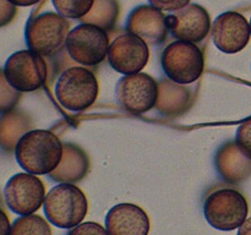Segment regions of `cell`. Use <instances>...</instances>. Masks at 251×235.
Returning a JSON list of instances; mask_svg holds the SVG:
<instances>
[{"instance_id": "cell-2", "label": "cell", "mask_w": 251, "mask_h": 235, "mask_svg": "<svg viewBox=\"0 0 251 235\" xmlns=\"http://www.w3.org/2000/svg\"><path fill=\"white\" fill-rule=\"evenodd\" d=\"M43 208L49 223L61 229H73L85 219L88 201L80 188L60 183L47 193Z\"/></svg>"}, {"instance_id": "cell-4", "label": "cell", "mask_w": 251, "mask_h": 235, "mask_svg": "<svg viewBox=\"0 0 251 235\" xmlns=\"http://www.w3.org/2000/svg\"><path fill=\"white\" fill-rule=\"evenodd\" d=\"M55 97L61 107L71 112L88 109L98 97V81L95 73L83 66L68 68L56 81Z\"/></svg>"}, {"instance_id": "cell-25", "label": "cell", "mask_w": 251, "mask_h": 235, "mask_svg": "<svg viewBox=\"0 0 251 235\" xmlns=\"http://www.w3.org/2000/svg\"><path fill=\"white\" fill-rule=\"evenodd\" d=\"M68 235H109L107 229L96 222H86L76 225Z\"/></svg>"}, {"instance_id": "cell-3", "label": "cell", "mask_w": 251, "mask_h": 235, "mask_svg": "<svg viewBox=\"0 0 251 235\" xmlns=\"http://www.w3.org/2000/svg\"><path fill=\"white\" fill-rule=\"evenodd\" d=\"M66 17L47 11L29 19L25 29V39L29 50L42 56H54L65 47L70 32Z\"/></svg>"}, {"instance_id": "cell-5", "label": "cell", "mask_w": 251, "mask_h": 235, "mask_svg": "<svg viewBox=\"0 0 251 235\" xmlns=\"http://www.w3.org/2000/svg\"><path fill=\"white\" fill-rule=\"evenodd\" d=\"M249 206L245 196L232 188H217L206 197L203 215L215 229L230 232L245 222Z\"/></svg>"}, {"instance_id": "cell-32", "label": "cell", "mask_w": 251, "mask_h": 235, "mask_svg": "<svg viewBox=\"0 0 251 235\" xmlns=\"http://www.w3.org/2000/svg\"><path fill=\"white\" fill-rule=\"evenodd\" d=\"M249 24H250V31H251V19H250V21H249Z\"/></svg>"}, {"instance_id": "cell-23", "label": "cell", "mask_w": 251, "mask_h": 235, "mask_svg": "<svg viewBox=\"0 0 251 235\" xmlns=\"http://www.w3.org/2000/svg\"><path fill=\"white\" fill-rule=\"evenodd\" d=\"M21 98V92L15 90L5 77L4 70H0V113L11 112Z\"/></svg>"}, {"instance_id": "cell-9", "label": "cell", "mask_w": 251, "mask_h": 235, "mask_svg": "<svg viewBox=\"0 0 251 235\" xmlns=\"http://www.w3.org/2000/svg\"><path fill=\"white\" fill-rule=\"evenodd\" d=\"M158 91V82L147 73L124 75L117 83V99L123 109L140 115L156 107Z\"/></svg>"}, {"instance_id": "cell-29", "label": "cell", "mask_w": 251, "mask_h": 235, "mask_svg": "<svg viewBox=\"0 0 251 235\" xmlns=\"http://www.w3.org/2000/svg\"><path fill=\"white\" fill-rule=\"evenodd\" d=\"M237 235H251V217L247 218L245 222L240 225Z\"/></svg>"}, {"instance_id": "cell-17", "label": "cell", "mask_w": 251, "mask_h": 235, "mask_svg": "<svg viewBox=\"0 0 251 235\" xmlns=\"http://www.w3.org/2000/svg\"><path fill=\"white\" fill-rule=\"evenodd\" d=\"M250 162V159L239 151L235 142L225 144L216 154V169L228 183H239L248 178L251 170L243 165Z\"/></svg>"}, {"instance_id": "cell-24", "label": "cell", "mask_w": 251, "mask_h": 235, "mask_svg": "<svg viewBox=\"0 0 251 235\" xmlns=\"http://www.w3.org/2000/svg\"><path fill=\"white\" fill-rule=\"evenodd\" d=\"M234 142L239 151L251 161V118L239 125Z\"/></svg>"}, {"instance_id": "cell-26", "label": "cell", "mask_w": 251, "mask_h": 235, "mask_svg": "<svg viewBox=\"0 0 251 235\" xmlns=\"http://www.w3.org/2000/svg\"><path fill=\"white\" fill-rule=\"evenodd\" d=\"M150 5L161 11L174 12L190 4V0H149Z\"/></svg>"}, {"instance_id": "cell-30", "label": "cell", "mask_w": 251, "mask_h": 235, "mask_svg": "<svg viewBox=\"0 0 251 235\" xmlns=\"http://www.w3.org/2000/svg\"><path fill=\"white\" fill-rule=\"evenodd\" d=\"M10 2L15 5V6H32V5L38 4L41 0H9Z\"/></svg>"}, {"instance_id": "cell-21", "label": "cell", "mask_w": 251, "mask_h": 235, "mask_svg": "<svg viewBox=\"0 0 251 235\" xmlns=\"http://www.w3.org/2000/svg\"><path fill=\"white\" fill-rule=\"evenodd\" d=\"M10 235H53L49 223L38 214L21 215L11 224Z\"/></svg>"}, {"instance_id": "cell-10", "label": "cell", "mask_w": 251, "mask_h": 235, "mask_svg": "<svg viewBox=\"0 0 251 235\" xmlns=\"http://www.w3.org/2000/svg\"><path fill=\"white\" fill-rule=\"evenodd\" d=\"M46 198V188L38 176L31 173H17L7 180L4 200L10 211L19 215L37 212Z\"/></svg>"}, {"instance_id": "cell-18", "label": "cell", "mask_w": 251, "mask_h": 235, "mask_svg": "<svg viewBox=\"0 0 251 235\" xmlns=\"http://www.w3.org/2000/svg\"><path fill=\"white\" fill-rule=\"evenodd\" d=\"M158 99L156 108L166 117H178L188 109L190 104V91L183 85L173 81H162L158 83Z\"/></svg>"}, {"instance_id": "cell-8", "label": "cell", "mask_w": 251, "mask_h": 235, "mask_svg": "<svg viewBox=\"0 0 251 235\" xmlns=\"http://www.w3.org/2000/svg\"><path fill=\"white\" fill-rule=\"evenodd\" d=\"M2 70L7 82L21 93L39 90L48 77V65L44 56L29 49L11 54Z\"/></svg>"}, {"instance_id": "cell-13", "label": "cell", "mask_w": 251, "mask_h": 235, "mask_svg": "<svg viewBox=\"0 0 251 235\" xmlns=\"http://www.w3.org/2000/svg\"><path fill=\"white\" fill-rule=\"evenodd\" d=\"M171 33L179 41L199 43L211 31V19L207 10L199 4H189L167 16Z\"/></svg>"}, {"instance_id": "cell-12", "label": "cell", "mask_w": 251, "mask_h": 235, "mask_svg": "<svg viewBox=\"0 0 251 235\" xmlns=\"http://www.w3.org/2000/svg\"><path fill=\"white\" fill-rule=\"evenodd\" d=\"M211 33L213 44L227 54L242 51L251 38L249 21L237 11L218 15L211 26Z\"/></svg>"}, {"instance_id": "cell-22", "label": "cell", "mask_w": 251, "mask_h": 235, "mask_svg": "<svg viewBox=\"0 0 251 235\" xmlns=\"http://www.w3.org/2000/svg\"><path fill=\"white\" fill-rule=\"evenodd\" d=\"M56 12L66 19L81 20L92 9L95 0H51Z\"/></svg>"}, {"instance_id": "cell-1", "label": "cell", "mask_w": 251, "mask_h": 235, "mask_svg": "<svg viewBox=\"0 0 251 235\" xmlns=\"http://www.w3.org/2000/svg\"><path fill=\"white\" fill-rule=\"evenodd\" d=\"M64 144L49 130H29L17 142L15 157L27 173L46 175L55 170L63 158Z\"/></svg>"}, {"instance_id": "cell-7", "label": "cell", "mask_w": 251, "mask_h": 235, "mask_svg": "<svg viewBox=\"0 0 251 235\" xmlns=\"http://www.w3.org/2000/svg\"><path fill=\"white\" fill-rule=\"evenodd\" d=\"M109 36L96 24H80L70 29L65 49L69 56L83 66H96L108 55Z\"/></svg>"}, {"instance_id": "cell-16", "label": "cell", "mask_w": 251, "mask_h": 235, "mask_svg": "<svg viewBox=\"0 0 251 235\" xmlns=\"http://www.w3.org/2000/svg\"><path fill=\"white\" fill-rule=\"evenodd\" d=\"M88 165L90 162L85 152L75 144L66 143L64 144L60 164L56 166L55 170L49 174V176L58 183L74 184L85 178L88 171Z\"/></svg>"}, {"instance_id": "cell-31", "label": "cell", "mask_w": 251, "mask_h": 235, "mask_svg": "<svg viewBox=\"0 0 251 235\" xmlns=\"http://www.w3.org/2000/svg\"><path fill=\"white\" fill-rule=\"evenodd\" d=\"M0 208H4V201H2L1 196H0Z\"/></svg>"}, {"instance_id": "cell-27", "label": "cell", "mask_w": 251, "mask_h": 235, "mask_svg": "<svg viewBox=\"0 0 251 235\" xmlns=\"http://www.w3.org/2000/svg\"><path fill=\"white\" fill-rule=\"evenodd\" d=\"M17 14V6L9 0H0V28L7 26Z\"/></svg>"}, {"instance_id": "cell-19", "label": "cell", "mask_w": 251, "mask_h": 235, "mask_svg": "<svg viewBox=\"0 0 251 235\" xmlns=\"http://www.w3.org/2000/svg\"><path fill=\"white\" fill-rule=\"evenodd\" d=\"M31 120L25 113L11 110L0 115V149L15 151L19 140L29 131Z\"/></svg>"}, {"instance_id": "cell-28", "label": "cell", "mask_w": 251, "mask_h": 235, "mask_svg": "<svg viewBox=\"0 0 251 235\" xmlns=\"http://www.w3.org/2000/svg\"><path fill=\"white\" fill-rule=\"evenodd\" d=\"M11 224L4 208H0V235H10Z\"/></svg>"}, {"instance_id": "cell-14", "label": "cell", "mask_w": 251, "mask_h": 235, "mask_svg": "<svg viewBox=\"0 0 251 235\" xmlns=\"http://www.w3.org/2000/svg\"><path fill=\"white\" fill-rule=\"evenodd\" d=\"M126 31L151 46H161L168 37V21L163 11L152 5H140L129 14Z\"/></svg>"}, {"instance_id": "cell-6", "label": "cell", "mask_w": 251, "mask_h": 235, "mask_svg": "<svg viewBox=\"0 0 251 235\" xmlns=\"http://www.w3.org/2000/svg\"><path fill=\"white\" fill-rule=\"evenodd\" d=\"M161 64L169 80L178 85H190L202 75L205 58L196 43L176 41L166 47L162 53Z\"/></svg>"}, {"instance_id": "cell-15", "label": "cell", "mask_w": 251, "mask_h": 235, "mask_svg": "<svg viewBox=\"0 0 251 235\" xmlns=\"http://www.w3.org/2000/svg\"><path fill=\"white\" fill-rule=\"evenodd\" d=\"M105 229L109 235H149L150 218L140 206L119 203L108 211Z\"/></svg>"}, {"instance_id": "cell-20", "label": "cell", "mask_w": 251, "mask_h": 235, "mask_svg": "<svg viewBox=\"0 0 251 235\" xmlns=\"http://www.w3.org/2000/svg\"><path fill=\"white\" fill-rule=\"evenodd\" d=\"M118 14L119 5L117 0H95L91 11L81 19V22L96 24L107 31L114 26Z\"/></svg>"}, {"instance_id": "cell-11", "label": "cell", "mask_w": 251, "mask_h": 235, "mask_svg": "<svg viewBox=\"0 0 251 235\" xmlns=\"http://www.w3.org/2000/svg\"><path fill=\"white\" fill-rule=\"evenodd\" d=\"M107 58L117 72L123 75L141 72L149 63V44L135 34H122L109 44Z\"/></svg>"}]
</instances>
